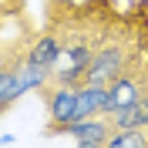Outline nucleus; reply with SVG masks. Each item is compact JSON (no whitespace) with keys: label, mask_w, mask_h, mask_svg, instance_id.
Returning a JSON list of instances; mask_svg holds the SVG:
<instances>
[{"label":"nucleus","mask_w":148,"mask_h":148,"mask_svg":"<svg viewBox=\"0 0 148 148\" xmlns=\"http://www.w3.org/2000/svg\"><path fill=\"white\" fill-rule=\"evenodd\" d=\"M125 64H128L125 47H118V44L101 47V51H94L91 64L84 67V84H108V81H114L125 71Z\"/></svg>","instance_id":"obj_1"},{"label":"nucleus","mask_w":148,"mask_h":148,"mask_svg":"<svg viewBox=\"0 0 148 148\" xmlns=\"http://www.w3.org/2000/svg\"><path fill=\"white\" fill-rule=\"evenodd\" d=\"M44 104L51 118V131H64V125L77 121V88L54 84L51 91H44Z\"/></svg>","instance_id":"obj_2"},{"label":"nucleus","mask_w":148,"mask_h":148,"mask_svg":"<svg viewBox=\"0 0 148 148\" xmlns=\"http://www.w3.org/2000/svg\"><path fill=\"white\" fill-rule=\"evenodd\" d=\"M64 131L81 148H101V145H108L114 125H111L108 114H91V118H77V121H71V125H64Z\"/></svg>","instance_id":"obj_3"},{"label":"nucleus","mask_w":148,"mask_h":148,"mask_svg":"<svg viewBox=\"0 0 148 148\" xmlns=\"http://www.w3.org/2000/svg\"><path fill=\"white\" fill-rule=\"evenodd\" d=\"M141 98V84L131 77V74L121 71L114 81H108V98H104V108L101 114H108V118H114L121 108H128V104H135Z\"/></svg>","instance_id":"obj_4"},{"label":"nucleus","mask_w":148,"mask_h":148,"mask_svg":"<svg viewBox=\"0 0 148 148\" xmlns=\"http://www.w3.org/2000/svg\"><path fill=\"white\" fill-rule=\"evenodd\" d=\"M94 57V47L84 44V40H74V44H64L61 54L54 61V71H84Z\"/></svg>","instance_id":"obj_5"},{"label":"nucleus","mask_w":148,"mask_h":148,"mask_svg":"<svg viewBox=\"0 0 148 148\" xmlns=\"http://www.w3.org/2000/svg\"><path fill=\"white\" fill-rule=\"evenodd\" d=\"M17 74H20L24 91H47V81H54V71L37 64V61H30V57L17 61Z\"/></svg>","instance_id":"obj_6"},{"label":"nucleus","mask_w":148,"mask_h":148,"mask_svg":"<svg viewBox=\"0 0 148 148\" xmlns=\"http://www.w3.org/2000/svg\"><path fill=\"white\" fill-rule=\"evenodd\" d=\"M104 98H108V84H77V118L101 114Z\"/></svg>","instance_id":"obj_7"},{"label":"nucleus","mask_w":148,"mask_h":148,"mask_svg":"<svg viewBox=\"0 0 148 148\" xmlns=\"http://www.w3.org/2000/svg\"><path fill=\"white\" fill-rule=\"evenodd\" d=\"M114 128H148V94L141 91V98L128 108H121L114 118H111Z\"/></svg>","instance_id":"obj_8"},{"label":"nucleus","mask_w":148,"mask_h":148,"mask_svg":"<svg viewBox=\"0 0 148 148\" xmlns=\"http://www.w3.org/2000/svg\"><path fill=\"white\" fill-rule=\"evenodd\" d=\"M24 84H20V74H17V64L10 67H0V114L10 108V104L17 101V98H24Z\"/></svg>","instance_id":"obj_9"},{"label":"nucleus","mask_w":148,"mask_h":148,"mask_svg":"<svg viewBox=\"0 0 148 148\" xmlns=\"http://www.w3.org/2000/svg\"><path fill=\"white\" fill-rule=\"evenodd\" d=\"M61 40H57L54 34H40L34 40V44H30V51H27V57L30 61H37V64H44V67H51V71H54V61H57V54H61Z\"/></svg>","instance_id":"obj_10"},{"label":"nucleus","mask_w":148,"mask_h":148,"mask_svg":"<svg viewBox=\"0 0 148 148\" xmlns=\"http://www.w3.org/2000/svg\"><path fill=\"white\" fill-rule=\"evenodd\" d=\"M104 148H148V131L145 128H114Z\"/></svg>","instance_id":"obj_11"},{"label":"nucleus","mask_w":148,"mask_h":148,"mask_svg":"<svg viewBox=\"0 0 148 148\" xmlns=\"http://www.w3.org/2000/svg\"><path fill=\"white\" fill-rule=\"evenodd\" d=\"M0 145H17V138H14V135H7V131H3V135H0Z\"/></svg>","instance_id":"obj_12"},{"label":"nucleus","mask_w":148,"mask_h":148,"mask_svg":"<svg viewBox=\"0 0 148 148\" xmlns=\"http://www.w3.org/2000/svg\"><path fill=\"white\" fill-rule=\"evenodd\" d=\"M104 3H118V0H104Z\"/></svg>","instance_id":"obj_13"}]
</instances>
